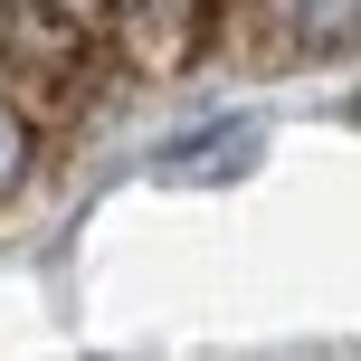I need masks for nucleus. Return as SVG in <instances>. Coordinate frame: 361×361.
Here are the masks:
<instances>
[{
  "label": "nucleus",
  "instance_id": "obj_3",
  "mask_svg": "<svg viewBox=\"0 0 361 361\" xmlns=\"http://www.w3.org/2000/svg\"><path fill=\"white\" fill-rule=\"evenodd\" d=\"M29 152H38V133H29V114H19V95L0 86V200L29 180Z\"/></svg>",
  "mask_w": 361,
  "mask_h": 361
},
{
  "label": "nucleus",
  "instance_id": "obj_2",
  "mask_svg": "<svg viewBox=\"0 0 361 361\" xmlns=\"http://www.w3.org/2000/svg\"><path fill=\"white\" fill-rule=\"evenodd\" d=\"M286 48H343L352 38V0H276Z\"/></svg>",
  "mask_w": 361,
  "mask_h": 361
},
{
  "label": "nucleus",
  "instance_id": "obj_1",
  "mask_svg": "<svg viewBox=\"0 0 361 361\" xmlns=\"http://www.w3.org/2000/svg\"><path fill=\"white\" fill-rule=\"evenodd\" d=\"M257 152H267V133H257V124H238V114H219V124L180 133V143L162 152V180H238Z\"/></svg>",
  "mask_w": 361,
  "mask_h": 361
}]
</instances>
